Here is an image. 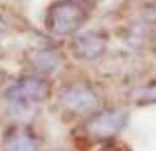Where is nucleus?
Returning <instances> with one entry per match:
<instances>
[{"mask_svg":"<svg viewBox=\"0 0 156 151\" xmlns=\"http://www.w3.org/2000/svg\"><path fill=\"white\" fill-rule=\"evenodd\" d=\"M90 9L84 0H56L48 11L46 23L56 35H72L88 21Z\"/></svg>","mask_w":156,"mask_h":151,"instance_id":"nucleus-1","label":"nucleus"},{"mask_svg":"<svg viewBox=\"0 0 156 151\" xmlns=\"http://www.w3.org/2000/svg\"><path fill=\"white\" fill-rule=\"evenodd\" d=\"M48 95H49V86L44 79L25 77L9 88L5 97L12 109L27 111V109H32V106L44 102L48 99Z\"/></svg>","mask_w":156,"mask_h":151,"instance_id":"nucleus-2","label":"nucleus"},{"mask_svg":"<svg viewBox=\"0 0 156 151\" xmlns=\"http://www.w3.org/2000/svg\"><path fill=\"white\" fill-rule=\"evenodd\" d=\"M128 114L125 111L119 109H112V111H102L98 114H95L88 121L86 128L88 132L95 137H112L114 134H118L125 125H126Z\"/></svg>","mask_w":156,"mask_h":151,"instance_id":"nucleus-3","label":"nucleus"},{"mask_svg":"<svg viewBox=\"0 0 156 151\" xmlns=\"http://www.w3.org/2000/svg\"><path fill=\"white\" fill-rule=\"evenodd\" d=\"M72 53L81 60H95L102 56L107 49V37L100 32L88 30L72 39Z\"/></svg>","mask_w":156,"mask_h":151,"instance_id":"nucleus-4","label":"nucleus"},{"mask_svg":"<svg viewBox=\"0 0 156 151\" xmlns=\"http://www.w3.org/2000/svg\"><path fill=\"white\" fill-rule=\"evenodd\" d=\"M60 102L65 109L74 111V113H91L98 106V99L93 93L90 88L81 86V84H74V86L65 88L62 95H60Z\"/></svg>","mask_w":156,"mask_h":151,"instance_id":"nucleus-5","label":"nucleus"},{"mask_svg":"<svg viewBox=\"0 0 156 151\" xmlns=\"http://www.w3.org/2000/svg\"><path fill=\"white\" fill-rule=\"evenodd\" d=\"M32 63L39 72H53L58 69L60 65V58H58L56 53L53 51H48V49H42V51H37L34 58H32Z\"/></svg>","mask_w":156,"mask_h":151,"instance_id":"nucleus-6","label":"nucleus"},{"mask_svg":"<svg viewBox=\"0 0 156 151\" xmlns=\"http://www.w3.org/2000/svg\"><path fill=\"white\" fill-rule=\"evenodd\" d=\"M5 151H37V144L30 135L20 134V135H14L9 139Z\"/></svg>","mask_w":156,"mask_h":151,"instance_id":"nucleus-7","label":"nucleus"},{"mask_svg":"<svg viewBox=\"0 0 156 151\" xmlns=\"http://www.w3.org/2000/svg\"><path fill=\"white\" fill-rule=\"evenodd\" d=\"M135 100L139 104H147V102H156V86L154 84H149V86H144L139 90L137 93V99Z\"/></svg>","mask_w":156,"mask_h":151,"instance_id":"nucleus-8","label":"nucleus"},{"mask_svg":"<svg viewBox=\"0 0 156 151\" xmlns=\"http://www.w3.org/2000/svg\"><path fill=\"white\" fill-rule=\"evenodd\" d=\"M147 16H149V21H154V23H156V2L153 4V5H151V9H149Z\"/></svg>","mask_w":156,"mask_h":151,"instance_id":"nucleus-9","label":"nucleus"},{"mask_svg":"<svg viewBox=\"0 0 156 151\" xmlns=\"http://www.w3.org/2000/svg\"><path fill=\"white\" fill-rule=\"evenodd\" d=\"M5 30H7V27H5V23H4V20H0V37L5 34Z\"/></svg>","mask_w":156,"mask_h":151,"instance_id":"nucleus-10","label":"nucleus"},{"mask_svg":"<svg viewBox=\"0 0 156 151\" xmlns=\"http://www.w3.org/2000/svg\"><path fill=\"white\" fill-rule=\"evenodd\" d=\"M98 2H100V0H98Z\"/></svg>","mask_w":156,"mask_h":151,"instance_id":"nucleus-11","label":"nucleus"},{"mask_svg":"<svg viewBox=\"0 0 156 151\" xmlns=\"http://www.w3.org/2000/svg\"><path fill=\"white\" fill-rule=\"evenodd\" d=\"M154 49H156V48H154Z\"/></svg>","mask_w":156,"mask_h":151,"instance_id":"nucleus-12","label":"nucleus"}]
</instances>
